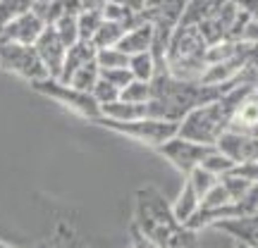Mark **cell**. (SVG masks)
Instances as JSON below:
<instances>
[{
    "mask_svg": "<svg viewBox=\"0 0 258 248\" xmlns=\"http://www.w3.org/2000/svg\"><path fill=\"white\" fill-rule=\"evenodd\" d=\"M253 86L256 84H241V86L225 93L220 101L208 103V105H201V108L191 110L184 120L179 122L177 136L194 141V143H203V146H215L218 138L230 129L234 110L253 91Z\"/></svg>",
    "mask_w": 258,
    "mask_h": 248,
    "instance_id": "obj_1",
    "label": "cell"
},
{
    "mask_svg": "<svg viewBox=\"0 0 258 248\" xmlns=\"http://www.w3.org/2000/svg\"><path fill=\"white\" fill-rule=\"evenodd\" d=\"M132 227H137L158 248H167L170 239L175 236L182 224L175 220L172 205L165 201V196L156 186H144L137 191Z\"/></svg>",
    "mask_w": 258,
    "mask_h": 248,
    "instance_id": "obj_2",
    "label": "cell"
},
{
    "mask_svg": "<svg viewBox=\"0 0 258 248\" xmlns=\"http://www.w3.org/2000/svg\"><path fill=\"white\" fill-rule=\"evenodd\" d=\"M206 50L208 43L196 27H175L165 50L170 76L179 81H201V74L206 72Z\"/></svg>",
    "mask_w": 258,
    "mask_h": 248,
    "instance_id": "obj_3",
    "label": "cell"
},
{
    "mask_svg": "<svg viewBox=\"0 0 258 248\" xmlns=\"http://www.w3.org/2000/svg\"><path fill=\"white\" fill-rule=\"evenodd\" d=\"M91 124L110 129V131L120 134V136H127L132 141H139L144 146H153V148H160L165 141L177 136V129H179V124H175V122H163V120H153V117H144V120H134V122H115V120H105V117H96V120H91Z\"/></svg>",
    "mask_w": 258,
    "mask_h": 248,
    "instance_id": "obj_4",
    "label": "cell"
},
{
    "mask_svg": "<svg viewBox=\"0 0 258 248\" xmlns=\"http://www.w3.org/2000/svg\"><path fill=\"white\" fill-rule=\"evenodd\" d=\"M31 89L41 96H46L50 101L60 103L62 108L67 110H72L74 115H79L84 117L86 122L96 120V117H101V108H98V103L93 101L91 93H84V91H77L72 89L70 84H62L60 79H43V81H36L31 84Z\"/></svg>",
    "mask_w": 258,
    "mask_h": 248,
    "instance_id": "obj_5",
    "label": "cell"
},
{
    "mask_svg": "<svg viewBox=\"0 0 258 248\" xmlns=\"http://www.w3.org/2000/svg\"><path fill=\"white\" fill-rule=\"evenodd\" d=\"M0 69L10 74H17L29 84H36L48 79V72L34 46H22V43H10L0 41Z\"/></svg>",
    "mask_w": 258,
    "mask_h": 248,
    "instance_id": "obj_6",
    "label": "cell"
},
{
    "mask_svg": "<svg viewBox=\"0 0 258 248\" xmlns=\"http://www.w3.org/2000/svg\"><path fill=\"white\" fill-rule=\"evenodd\" d=\"M211 148L213 146H203V143H194V141H186V138H182V136H172L160 148H156V150L165 157L175 170H179V172L186 177V175H191L196 167H201L203 157L208 155Z\"/></svg>",
    "mask_w": 258,
    "mask_h": 248,
    "instance_id": "obj_7",
    "label": "cell"
},
{
    "mask_svg": "<svg viewBox=\"0 0 258 248\" xmlns=\"http://www.w3.org/2000/svg\"><path fill=\"white\" fill-rule=\"evenodd\" d=\"M36 48L38 57L41 62L46 67V72L50 79H60V72H62V62H64V55H67V46H64L60 36L55 34L53 27H46L43 34L38 36V41L34 43Z\"/></svg>",
    "mask_w": 258,
    "mask_h": 248,
    "instance_id": "obj_8",
    "label": "cell"
},
{
    "mask_svg": "<svg viewBox=\"0 0 258 248\" xmlns=\"http://www.w3.org/2000/svg\"><path fill=\"white\" fill-rule=\"evenodd\" d=\"M43 29H46V22L31 10V12H27V15L17 17L15 22H10L8 27L0 31V38H3V41H10V43L34 46V43L38 41V36L43 34Z\"/></svg>",
    "mask_w": 258,
    "mask_h": 248,
    "instance_id": "obj_9",
    "label": "cell"
},
{
    "mask_svg": "<svg viewBox=\"0 0 258 248\" xmlns=\"http://www.w3.org/2000/svg\"><path fill=\"white\" fill-rule=\"evenodd\" d=\"M215 148L225 153L234 165H241V162H251V160H258V138L253 136H244V134H237V131H225Z\"/></svg>",
    "mask_w": 258,
    "mask_h": 248,
    "instance_id": "obj_10",
    "label": "cell"
},
{
    "mask_svg": "<svg viewBox=\"0 0 258 248\" xmlns=\"http://www.w3.org/2000/svg\"><path fill=\"white\" fill-rule=\"evenodd\" d=\"M227 131H237L244 136L258 138V84L253 86V91L239 103V108L234 110Z\"/></svg>",
    "mask_w": 258,
    "mask_h": 248,
    "instance_id": "obj_11",
    "label": "cell"
},
{
    "mask_svg": "<svg viewBox=\"0 0 258 248\" xmlns=\"http://www.w3.org/2000/svg\"><path fill=\"white\" fill-rule=\"evenodd\" d=\"M34 12L46 22V27H53L64 17H79L82 0H38L34 5Z\"/></svg>",
    "mask_w": 258,
    "mask_h": 248,
    "instance_id": "obj_12",
    "label": "cell"
},
{
    "mask_svg": "<svg viewBox=\"0 0 258 248\" xmlns=\"http://www.w3.org/2000/svg\"><path fill=\"white\" fill-rule=\"evenodd\" d=\"M153 38H156V31H153V24H148V22H141L139 27L129 29L127 34L122 36V41L117 43L122 53L127 57L132 55H139V53H151V48H153Z\"/></svg>",
    "mask_w": 258,
    "mask_h": 248,
    "instance_id": "obj_13",
    "label": "cell"
},
{
    "mask_svg": "<svg viewBox=\"0 0 258 248\" xmlns=\"http://www.w3.org/2000/svg\"><path fill=\"white\" fill-rule=\"evenodd\" d=\"M213 229L230 234L237 243H244L249 248H258V215L253 217H244V220H227L215 224Z\"/></svg>",
    "mask_w": 258,
    "mask_h": 248,
    "instance_id": "obj_14",
    "label": "cell"
},
{
    "mask_svg": "<svg viewBox=\"0 0 258 248\" xmlns=\"http://www.w3.org/2000/svg\"><path fill=\"white\" fill-rule=\"evenodd\" d=\"M93 60H96V48H93V43H89V41H77L74 46L67 48V55H64V62H62V72H60V81L67 84L79 67L93 62Z\"/></svg>",
    "mask_w": 258,
    "mask_h": 248,
    "instance_id": "obj_15",
    "label": "cell"
},
{
    "mask_svg": "<svg viewBox=\"0 0 258 248\" xmlns=\"http://www.w3.org/2000/svg\"><path fill=\"white\" fill-rule=\"evenodd\" d=\"M201 208V198H199V193L194 191V186L189 184L184 179V186H182V191L177 196V201L172 203V212H175V220L179 224H186V222L191 220L196 210Z\"/></svg>",
    "mask_w": 258,
    "mask_h": 248,
    "instance_id": "obj_16",
    "label": "cell"
},
{
    "mask_svg": "<svg viewBox=\"0 0 258 248\" xmlns=\"http://www.w3.org/2000/svg\"><path fill=\"white\" fill-rule=\"evenodd\" d=\"M101 117H105V120H115V122L144 120V117H146V105H134V103L115 101V103H110V105H103Z\"/></svg>",
    "mask_w": 258,
    "mask_h": 248,
    "instance_id": "obj_17",
    "label": "cell"
},
{
    "mask_svg": "<svg viewBox=\"0 0 258 248\" xmlns=\"http://www.w3.org/2000/svg\"><path fill=\"white\" fill-rule=\"evenodd\" d=\"M127 34V29L117 24V22H108L103 19V24L98 27L96 36L91 38V43L96 50H103V48H117V43L122 41V36Z\"/></svg>",
    "mask_w": 258,
    "mask_h": 248,
    "instance_id": "obj_18",
    "label": "cell"
},
{
    "mask_svg": "<svg viewBox=\"0 0 258 248\" xmlns=\"http://www.w3.org/2000/svg\"><path fill=\"white\" fill-rule=\"evenodd\" d=\"M98 79H101V69H98V64H96V60H93V62L79 67V69L72 74V79H70L67 84H70L72 89H77V91L91 93L93 86L98 84Z\"/></svg>",
    "mask_w": 258,
    "mask_h": 248,
    "instance_id": "obj_19",
    "label": "cell"
},
{
    "mask_svg": "<svg viewBox=\"0 0 258 248\" xmlns=\"http://www.w3.org/2000/svg\"><path fill=\"white\" fill-rule=\"evenodd\" d=\"M36 3L38 0H0V31L8 27L10 22L31 12Z\"/></svg>",
    "mask_w": 258,
    "mask_h": 248,
    "instance_id": "obj_20",
    "label": "cell"
},
{
    "mask_svg": "<svg viewBox=\"0 0 258 248\" xmlns=\"http://www.w3.org/2000/svg\"><path fill=\"white\" fill-rule=\"evenodd\" d=\"M127 69L132 72V76L137 81H151L153 74H156V57L153 53H139V55L129 57Z\"/></svg>",
    "mask_w": 258,
    "mask_h": 248,
    "instance_id": "obj_21",
    "label": "cell"
},
{
    "mask_svg": "<svg viewBox=\"0 0 258 248\" xmlns=\"http://www.w3.org/2000/svg\"><path fill=\"white\" fill-rule=\"evenodd\" d=\"M151 96H153L151 81H137V79H132L120 91V101L134 103V105H146L151 101Z\"/></svg>",
    "mask_w": 258,
    "mask_h": 248,
    "instance_id": "obj_22",
    "label": "cell"
},
{
    "mask_svg": "<svg viewBox=\"0 0 258 248\" xmlns=\"http://www.w3.org/2000/svg\"><path fill=\"white\" fill-rule=\"evenodd\" d=\"M201 167L206 170V172H211V175H215L218 179H220V177H225L227 172H232V170H234V162H232L225 153H220L218 148L213 146L211 150H208V155L203 157Z\"/></svg>",
    "mask_w": 258,
    "mask_h": 248,
    "instance_id": "obj_23",
    "label": "cell"
},
{
    "mask_svg": "<svg viewBox=\"0 0 258 248\" xmlns=\"http://www.w3.org/2000/svg\"><path fill=\"white\" fill-rule=\"evenodd\" d=\"M96 64H98L101 72H105V69H124L129 64V57L120 48H103V50H96Z\"/></svg>",
    "mask_w": 258,
    "mask_h": 248,
    "instance_id": "obj_24",
    "label": "cell"
},
{
    "mask_svg": "<svg viewBox=\"0 0 258 248\" xmlns=\"http://www.w3.org/2000/svg\"><path fill=\"white\" fill-rule=\"evenodd\" d=\"M103 24V12H91V10H82L77 17V27H79V41H89L96 36L98 27Z\"/></svg>",
    "mask_w": 258,
    "mask_h": 248,
    "instance_id": "obj_25",
    "label": "cell"
},
{
    "mask_svg": "<svg viewBox=\"0 0 258 248\" xmlns=\"http://www.w3.org/2000/svg\"><path fill=\"white\" fill-rule=\"evenodd\" d=\"M186 182H189V184L194 186V191L199 193V198L203 201V196L211 191V189H213L215 184H218L220 179H218L215 175H211V172H206L203 167H196L191 175H186Z\"/></svg>",
    "mask_w": 258,
    "mask_h": 248,
    "instance_id": "obj_26",
    "label": "cell"
},
{
    "mask_svg": "<svg viewBox=\"0 0 258 248\" xmlns=\"http://www.w3.org/2000/svg\"><path fill=\"white\" fill-rule=\"evenodd\" d=\"M53 29H55V34L60 36V41H62L67 48L74 46V43L79 41V27H77V17H64V19H60V22H55V24H53Z\"/></svg>",
    "mask_w": 258,
    "mask_h": 248,
    "instance_id": "obj_27",
    "label": "cell"
},
{
    "mask_svg": "<svg viewBox=\"0 0 258 248\" xmlns=\"http://www.w3.org/2000/svg\"><path fill=\"white\" fill-rule=\"evenodd\" d=\"M91 96H93V101L98 103V108H103V105H110V103L120 101V89H115L105 79H98V84L93 86Z\"/></svg>",
    "mask_w": 258,
    "mask_h": 248,
    "instance_id": "obj_28",
    "label": "cell"
},
{
    "mask_svg": "<svg viewBox=\"0 0 258 248\" xmlns=\"http://www.w3.org/2000/svg\"><path fill=\"white\" fill-rule=\"evenodd\" d=\"M227 203H232V196L227 193V189L218 182V184L213 186L211 191L203 196L201 201V208H206V210H211V208H222V205H227Z\"/></svg>",
    "mask_w": 258,
    "mask_h": 248,
    "instance_id": "obj_29",
    "label": "cell"
},
{
    "mask_svg": "<svg viewBox=\"0 0 258 248\" xmlns=\"http://www.w3.org/2000/svg\"><path fill=\"white\" fill-rule=\"evenodd\" d=\"M167 248H199V231H194L182 224V227L177 229L175 236L170 239Z\"/></svg>",
    "mask_w": 258,
    "mask_h": 248,
    "instance_id": "obj_30",
    "label": "cell"
},
{
    "mask_svg": "<svg viewBox=\"0 0 258 248\" xmlns=\"http://www.w3.org/2000/svg\"><path fill=\"white\" fill-rule=\"evenodd\" d=\"M101 79H105L108 84H112L115 89H120L122 91L134 76H132V72L124 67V69H105V72H101Z\"/></svg>",
    "mask_w": 258,
    "mask_h": 248,
    "instance_id": "obj_31",
    "label": "cell"
},
{
    "mask_svg": "<svg viewBox=\"0 0 258 248\" xmlns=\"http://www.w3.org/2000/svg\"><path fill=\"white\" fill-rule=\"evenodd\" d=\"M232 172H234L237 177H241L244 182H249V184H258V160L234 165V170H232Z\"/></svg>",
    "mask_w": 258,
    "mask_h": 248,
    "instance_id": "obj_32",
    "label": "cell"
},
{
    "mask_svg": "<svg viewBox=\"0 0 258 248\" xmlns=\"http://www.w3.org/2000/svg\"><path fill=\"white\" fill-rule=\"evenodd\" d=\"M53 248H74L72 229H67L64 224H60V227H57V234H55V241H53Z\"/></svg>",
    "mask_w": 258,
    "mask_h": 248,
    "instance_id": "obj_33",
    "label": "cell"
},
{
    "mask_svg": "<svg viewBox=\"0 0 258 248\" xmlns=\"http://www.w3.org/2000/svg\"><path fill=\"white\" fill-rule=\"evenodd\" d=\"M132 248H158L151 239H146L137 227H132Z\"/></svg>",
    "mask_w": 258,
    "mask_h": 248,
    "instance_id": "obj_34",
    "label": "cell"
},
{
    "mask_svg": "<svg viewBox=\"0 0 258 248\" xmlns=\"http://www.w3.org/2000/svg\"><path fill=\"white\" fill-rule=\"evenodd\" d=\"M112 3H120L122 8H127L129 12L139 15V12H144V10L148 8V3H151V0H112Z\"/></svg>",
    "mask_w": 258,
    "mask_h": 248,
    "instance_id": "obj_35",
    "label": "cell"
},
{
    "mask_svg": "<svg viewBox=\"0 0 258 248\" xmlns=\"http://www.w3.org/2000/svg\"><path fill=\"white\" fill-rule=\"evenodd\" d=\"M246 67L258 72V43H246Z\"/></svg>",
    "mask_w": 258,
    "mask_h": 248,
    "instance_id": "obj_36",
    "label": "cell"
},
{
    "mask_svg": "<svg viewBox=\"0 0 258 248\" xmlns=\"http://www.w3.org/2000/svg\"><path fill=\"white\" fill-rule=\"evenodd\" d=\"M112 0H82V10H91V12H103Z\"/></svg>",
    "mask_w": 258,
    "mask_h": 248,
    "instance_id": "obj_37",
    "label": "cell"
},
{
    "mask_svg": "<svg viewBox=\"0 0 258 248\" xmlns=\"http://www.w3.org/2000/svg\"><path fill=\"white\" fill-rule=\"evenodd\" d=\"M234 248H249V246H244V243H234Z\"/></svg>",
    "mask_w": 258,
    "mask_h": 248,
    "instance_id": "obj_38",
    "label": "cell"
},
{
    "mask_svg": "<svg viewBox=\"0 0 258 248\" xmlns=\"http://www.w3.org/2000/svg\"><path fill=\"white\" fill-rule=\"evenodd\" d=\"M0 248H10V246H5V243H0Z\"/></svg>",
    "mask_w": 258,
    "mask_h": 248,
    "instance_id": "obj_39",
    "label": "cell"
},
{
    "mask_svg": "<svg viewBox=\"0 0 258 248\" xmlns=\"http://www.w3.org/2000/svg\"><path fill=\"white\" fill-rule=\"evenodd\" d=\"M0 41H3V38H0Z\"/></svg>",
    "mask_w": 258,
    "mask_h": 248,
    "instance_id": "obj_40",
    "label": "cell"
}]
</instances>
